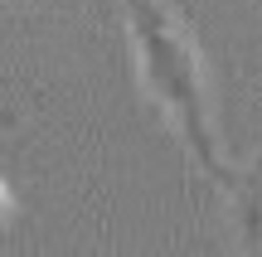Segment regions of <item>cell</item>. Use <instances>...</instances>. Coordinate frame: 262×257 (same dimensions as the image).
<instances>
[{
    "instance_id": "7a4b0ae2",
    "label": "cell",
    "mask_w": 262,
    "mask_h": 257,
    "mask_svg": "<svg viewBox=\"0 0 262 257\" xmlns=\"http://www.w3.org/2000/svg\"><path fill=\"white\" fill-rule=\"evenodd\" d=\"M228 199H233V214H238V233H243V248L262 252V155L253 165L228 175Z\"/></svg>"
},
{
    "instance_id": "6da1fadb",
    "label": "cell",
    "mask_w": 262,
    "mask_h": 257,
    "mask_svg": "<svg viewBox=\"0 0 262 257\" xmlns=\"http://www.w3.org/2000/svg\"><path fill=\"white\" fill-rule=\"evenodd\" d=\"M122 10H126L131 49H136L141 87H146L150 102H160V112L170 116V126L180 131L189 160L214 184H228L233 165L224 160L214 122H209V83H204V58H199L194 34H189L185 19L170 15L160 0H122Z\"/></svg>"
},
{
    "instance_id": "3957f363",
    "label": "cell",
    "mask_w": 262,
    "mask_h": 257,
    "mask_svg": "<svg viewBox=\"0 0 262 257\" xmlns=\"http://www.w3.org/2000/svg\"><path fill=\"white\" fill-rule=\"evenodd\" d=\"M10 214H15V194H10V184L0 180V223H5Z\"/></svg>"
}]
</instances>
